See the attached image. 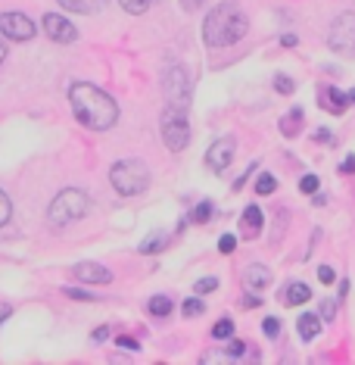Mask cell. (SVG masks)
I'll return each mask as SVG.
<instances>
[{
    "instance_id": "obj_43",
    "label": "cell",
    "mask_w": 355,
    "mask_h": 365,
    "mask_svg": "<svg viewBox=\"0 0 355 365\" xmlns=\"http://www.w3.org/2000/svg\"><path fill=\"white\" fill-rule=\"evenodd\" d=\"M4 60H6V44L0 41V66H4Z\"/></svg>"
},
{
    "instance_id": "obj_37",
    "label": "cell",
    "mask_w": 355,
    "mask_h": 365,
    "mask_svg": "<svg viewBox=\"0 0 355 365\" xmlns=\"http://www.w3.org/2000/svg\"><path fill=\"white\" fill-rule=\"evenodd\" d=\"M278 331H280V322H278V318H265V334H271V338H274Z\"/></svg>"
},
{
    "instance_id": "obj_3",
    "label": "cell",
    "mask_w": 355,
    "mask_h": 365,
    "mask_svg": "<svg viewBox=\"0 0 355 365\" xmlns=\"http://www.w3.org/2000/svg\"><path fill=\"white\" fill-rule=\"evenodd\" d=\"M91 209V200L84 191H78V187H66V191H60L53 197V203H50L47 209V222L53 225V228H66V225L78 222L84 213Z\"/></svg>"
},
{
    "instance_id": "obj_8",
    "label": "cell",
    "mask_w": 355,
    "mask_h": 365,
    "mask_svg": "<svg viewBox=\"0 0 355 365\" xmlns=\"http://www.w3.org/2000/svg\"><path fill=\"white\" fill-rule=\"evenodd\" d=\"M0 35L10 41H32L34 25L28 16H22V13H0Z\"/></svg>"
},
{
    "instance_id": "obj_10",
    "label": "cell",
    "mask_w": 355,
    "mask_h": 365,
    "mask_svg": "<svg viewBox=\"0 0 355 365\" xmlns=\"http://www.w3.org/2000/svg\"><path fill=\"white\" fill-rule=\"evenodd\" d=\"M44 32H47V38L56 41V44H72L78 38L75 25H72L69 19H63L60 13H47L44 16Z\"/></svg>"
},
{
    "instance_id": "obj_19",
    "label": "cell",
    "mask_w": 355,
    "mask_h": 365,
    "mask_svg": "<svg viewBox=\"0 0 355 365\" xmlns=\"http://www.w3.org/2000/svg\"><path fill=\"white\" fill-rule=\"evenodd\" d=\"M274 191H278V178H274L271 172H262L256 178V194L259 197H268V194H274Z\"/></svg>"
},
{
    "instance_id": "obj_31",
    "label": "cell",
    "mask_w": 355,
    "mask_h": 365,
    "mask_svg": "<svg viewBox=\"0 0 355 365\" xmlns=\"http://www.w3.org/2000/svg\"><path fill=\"white\" fill-rule=\"evenodd\" d=\"M219 250H221V253H234V250H237V237H234V235H221Z\"/></svg>"
},
{
    "instance_id": "obj_41",
    "label": "cell",
    "mask_w": 355,
    "mask_h": 365,
    "mask_svg": "<svg viewBox=\"0 0 355 365\" xmlns=\"http://www.w3.org/2000/svg\"><path fill=\"white\" fill-rule=\"evenodd\" d=\"M315 137H318V141H321V144H330V141H333L328 128H318V135H315Z\"/></svg>"
},
{
    "instance_id": "obj_32",
    "label": "cell",
    "mask_w": 355,
    "mask_h": 365,
    "mask_svg": "<svg viewBox=\"0 0 355 365\" xmlns=\"http://www.w3.org/2000/svg\"><path fill=\"white\" fill-rule=\"evenodd\" d=\"M115 344H119L122 349H134V353H137V349H141V344H137L134 338H115Z\"/></svg>"
},
{
    "instance_id": "obj_40",
    "label": "cell",
    "mask_w": 355,
    "mask_h": 365,
    "mask_svg": "<svg viewBox=\"0 0 355 365\" xmlns=\"http://www.w3.org/2000/svg\"><path fill=\"white\" fill-rule=\"evenodd\" d=\"M10 316H13V306L10 303H0V325H4Z\"/></svg>"
},
{
    "instance_id": "obj_5",
    "label": "cell",
    "mask_w": 355,
    "mask_h": 365,
    "mask_svg": "<svg viewBox=\"0 0 355 365\" xmlns=\"http://www.w3.org/2000/svg\"><path fill=\"white\" fill-rule=\"evenodd\" d=\"M162 91H165V104H169L172 109H181V113H187L193 91H191V78H187V72L181 69V66H169V69H165Z\"/></svg>"
},
{
    "instance_id": "obj_11",
    "label": "cell",
    "mask_w": 355,
    "mask_h": 365,
    "mask_svg": "<svg viewBox=\"0 0 355 365\" xmlns=\"http://www.w3.org/2000/svg\"><path fill=\"white\" fill-rule=\"evenodd\" d=\"M75 278L84 281V284H110L112 281V272L100 262H78L75 266Z\"/></svg>"
},
{
    "instance_id": "obj_36",
    "label": "cell",
    "mask_w": 355,
    "mask_h": 365,
    "mask_svg": "<svg viewBox=\"0 0 355 365\" xmlns=\"http://www.w3.org/2000/svg\"><path fill=\"white\" fill-rule=\"evenodd\" d=\"M202 4H206V0H181V6H184L187 13H197Z\"/></svg>"
},
{
    "instance_id": "obj_34",
    "label": "cell",
    "mask_w": 355,
    "mask_h": 365,
    "mask_svg": "<svg viewBox=\"0 0 355 365\" xmlns=\"http://www.w3.org/2000/svg\"><path fill=\"white\" fill-rule=\"evenodd\" d=\"M318 278H321L324 284H333V278H337V275H333L330 266H321V268H318Z\"/></svg>"
},
{
    "instance_id": "obj_7",
    "label": "cell",
    "mask_w": 355,
    "mask_h": 365,
    "mask_svg": "<svg viewBox=\"0 0 355 365\" xmlns=\"http://www.w3.org/2000/svg\"><path fill=\"white\" fill-rule=\"evenodd\" d=\"M328 47L337 56H346V60L355 56V13H340V16L333 19L330 35H328Z\"/></svg>"
},
{
    "instance_id": "obj_39",
    "label": "cell",
    "mask_w": 355,
    "mask_h": 365,
    "mask_svg": "<svg viewBox=\"0 0 355 365\" xmlns=\"http://www.w3.org/2000/svg\"><path fill=\"white\" fill-rule=\"evenodd\" d=\"M106 338H110V328H97V331H93V344H103Z\"/></svg>"
},
{
    "instance_id": "obj_30",
    "label": "cell",
    "mask_w": 355,
    "mask_h": 365,
    "mask_svg": "<svg viewBox=\"0 0 355 365\" xmlns=\"http://www.w3.org/2000/svg\"><path fill=\"white\" fill-rule=\"evenodd\" d=\"M215 287H219V278H200L197 284H193V290H197V294H212Z\"/></svg>"
},
{
    "instance_id": "obj_27",
    "label": "cell",
    "mask_w": 355,
    "mask_h": 365,
    "mask_svg": "<svg viewBox=\"0 0 355 365\" xmlns=\"http://www.w3.org/2000/svg\"><path fill=\"white\" fill-rule=\"evenodd\" d=\"M274 91H278V94H293V91H296L293 78H287V75H278V78H274Z\"/></svg>"
},
{
    "instance_id": "obj_21",
    "label": "cell",
    "mask_w": 355,
    "mask_h": 365,
    "mask_svg": "<svg viewBox=\"0 0 355 365\" xmlns=\"http://www.w3.org/2000/svg\"><path fill=\"white\" fill-rule=\"evenodd\" d=\"M212 216H215V206H212V203H209V200H202L200 206H197V209H193V213H191V222H197V225H206V222H209V218H212Z\"/></svg>"
},
{
    "instance_id": "obj_28",
    "label": "cell",
    "mask_w": 355,
    "mask_h": 365,
    "mask_svg": "<svg viewBox=\"0 0 355 365\" xmlns=\"http://www.w3.org/2000/svg\"><path fill=\"white\" fill-rule=\"evenodd\" d=\"M181 312H184L187 318H197V316H202V300H187L184 306H181Z\"/></svg>"
},
{
    "instance_id": "obj_17",
    "label": "cell",
    "mask_w": 355,
    "mask_h": 365,
    "mask_svg": "<svg viewBox=\"0 0 355 365\" xmlns=\"http://www.w3.org/2000/svg\"><path fill=\"white\" fill-rule=\"evenodd\" d=\"M280 131H284L287 137H296L302 131V109L299 106H293L284 119H280Z\"/></svg>"
},
{
    "instance_id": "obj_42",
    "label": "cell",
    "mask_w": 355,
    "mask_h": 365,
    "mask_svg": "<svg viewBox=\"0 0 355 365\" xmlns=\"http://www.w3.org/2000/svg\"><path fill=\"white\" fill-rule=\"evenodd\" d=\"M280 44H284V47H296V44H299V38H296V35H284V38H280Z\"/></svg>"
},
{
    "instance_id": "obj_14",
    "label": "cell",
    "mask_w": 355,
    "mask_h": 365,
    "mask_svg": "<svg viewBox=\"0 0 355 365\" xmlns=\"http://www.w3.org/2000/svg\"><path fill=\"white\" fill-rule=\"evenodd\" d=\"M296 331H299V338L306 340H315L318 334H321V316H315V312H306V316H299V322H296Z\"/></svg>"
},
{
    "instance_id": "obj_44",
    "label": "cell",
    "mask_w": 355,
    "mask_h": 365,
    "mask_svg": "<svg viewBox=\"0 0 355 365\" xmlns=\"http://www.w3.org/2000/svg\"><path fill=\"white\" fill-rule=\"evenodd\" d=\"M346 97H349V104H355V87H352V91H349V94H346Z\"/></svg>"
},
{
    "instance_id": "obj_16",
    "label": "cell",
    "mask_w": 355,
    "mask_h": 365,
    "mask_svg": "<svg viewBox=\"0 0 355 365\" xmlns=\"http://www.w3.org/2000/svg\"><path fill=\"white\" fill-rule=\"evenodd\" d=\"M66 10L72 13H84V16H91V13H100L106 6V0H60Z\"/></svg>"
},
{
    "instance_id": "obj_6",
    "label": "cell",
    "mask_w": 355,
    "mask_h": 365,
    "mask_svg": "<svg viewBox=\"0 0 355 365\" xmlns=\"http://www.w3.org/2000/svg\"><path fill=\"white\" fill-rule=\"evenodd\" d=\"M162 141L172 153H181L191 144V122H187V113L181 109H165L162 113Z\"/></svg>"
},
{
    "instance_id": "obj_18",
    "label": "cell",
    "mask_w": 355,
    "mask_h": 365,
    "mask_svg": "<svg viewBox=\"0 0 355 365\" xmlns=\"http://www.w3.org/2000/svg\"><path fill=\"white\" fill-rule=\"evenodd\" d=\"M147 309H150V316H156V318H165L172 312V300L165 294H159V297H150V303H147Z\"/></svg>"
},
{
    "instance_id": "obj_15",
    "label": "cell",
    "mask_w": 355,
    "mask_h": 365,
    "mask_svg": "<svg viewBox=\"0 0 355 365\" xmlns=\"http://www.w3.org/2000/svg\"><path fill=\"white\" fill-rule=\"evenodd\" d=\"M280 300L290 303V306H302V303H309V300H311V290H309V284L293 281V284L287 287V294H280Z\"/></svg>"
},
{
    "instance_id": "obj_38",
    "label": "cell",
    "mask_w": 355,
    "mask_h": 365,
    "mask_svg": "<svg viewBox=\"0 0 355 365\" xmlns=\"http://www.w3.org/2000/svg\"><path fill=\"white\" fill-rule=\"evenodd\" d=\"M243 344H240V340H231V347H228V356H234V359H237V356H243Z\"/></svg>"
},
{
    "instance_id": "obj_2",
    "label": "cell",
    "mask_w": 355,
    "mask_h": 365,
    "mask_svg": "<svg viewBox=\"0 0 355 365\" xmlns=\"http://www.w3.org/2000/svg\"><path fill=\"white\" fill-rule=\"evenodd\" d=\"M250 22H246V13L240 10L237 4L224 0L215 10H209V16L202 19V44L212 50H221V47H231L237 44L246 35Z\"/></svg>"
},
{
    "instance_id": "obj_1",
    "label": "cell",
    "mask_w": 355,
    "mask_h": 365,
    "mask_svg": "<svg viewBox=\"0 0 355 365\" xmlns=\"http://www.w3.org/2000/svg\"><path fill=\"white\" fill-rule=\"evenodd\" d=\"M69 104L75 119L91 131H110L119 122V104L106 91H100L97 85L78 82L69 87Z\"/></svg>"
},
{
    "instance_id": "obj_24",
    "label": "cell",
    "mask_w": 355,
    "mask_h": 365,
    "mask_svg": "<svg viewBox=\"0 0 355 365\" xmlns=\"http://www.w3.org/2000/svg\"><path fill=\"white\" fill-rule=\"evenodd\" d=\"M165 244H169V237H165V235H153L150 240H143V244H141V253H147V256H150V253L165 250Z\"/></svg>"
},
{
    "instance_id": "obj_26",
    "label": "cell",
    "mask_w": 355,
    "mask_h": 365,
    "mask_svg": "<svg viewBox=\"0 0 355 365\" xmlns=\"http://www.w3.org/2000/svg\"><path fill=\"white\" fill-rule=\"evenodd\" d=\"M318 185H321L318 175H302V178H299V191L302 194H318Z\"/></svg>"
},
{
    "instance_id": "obj_23",
    "label": "cell",
    "mask_w": 355,
    "mask_h": 365,
    "mask_svg": "<svg viewBox=\"0 0 355 365\" xmlns=\"http://www.w3.org/2000/svg\"><path fill=\"white\" fill-rule=\"evenodd\" d=\"M212 338H215V340H231V338H234V322H231V318H221V322H215Z\"/></svg>"
},
{
    "instance_id": "obj_13",
    "label": "cell",
    "mask_w": 355,
    "mask_h": 365,
    "mask_svg": "<svg viewBox=\"0 0 355 365\" xmlns=\"http://www.w3.org/2000/svg\"><path fill=\"white\" fill-rule=\"evenodd\" d=\"M262 225H265V213L259 206H246L240 216V235L243 237H259L262 235Z\"/></svg>"
},
{
    "instance_id": "obj_33",
    "label": "cell",
    "mask_w": 355,
    "mask_h": 365,
    "mask_svg": "<svg viewBox=\"0 0 355 365\" xmlns=\"http://www.w3.org/2000/svg\"><path fill=\"white\" fill-rule=\"evenodd\" d=\"M333 316H337V303H324L321 306V318L324 322H333Z\"/></svg>"
},
{
    "instance_id": "obj_25",
    "label": "cell",
    "mask_w": 355,
    "mask_h": 365,
    "mask_svg": "<svg viewBox=\"0 0 355 365\" xmlns=\"http://www.w3.org/2000/svg\"><path fill=\"white\" fill-rule=\"evenodd\" d=\"M63 294H66L69 300H82V303H93V300H97V297H93L91 290H82V287H66Z\"/></svg>"
},
{
    "instance_id": "obj_12",
    "label": "cell",
    "mask_w": 355,
    "mask_h": 365,
    "mask_svg": "<svg viewBox=\"0 0 355 365\" xmlns=\"http://www.w3.org/2000/svg\"><path fill=\"white\" fill-rule=\"evenodd\" d=\"M243 284L252 290V294H265V290L271 287V272L256 262V266H250V268L243 272Z\"/></svg>"
},
{
    "instance_id": "obj_4",
    "label": "cell",
    "mask_w": 355,
    "mask_h": 365,
    "mask_svg": "<svg viewBox=\"0 0 355 365\" xmlns=\"http://www.w3.org/2000/svg\"><path fill=\"white\" fill-rule=\"evenodd\" d=\"M110 181L115 187V194L122 197H137L147 191L150 185V172L141 159H119V163L110 169Z\"/></svg>"
},
{
    "instance_id": "obj_22",
    "label": "cell",
    "mask_w": 355,
    "mask_h": 365,
    "mask_svg": "<svg viewBox=\"0 0 355 365\" xmlns=\"http://www.w3.org/2000/svg\"><path fill=\"white\" fill-rule=\"evenodd\" d=\"M330 97V113H346V106H349V97H346L343 91H337V87H330L328 91Z\"/></svg>"
},
{
    "instance_id": "obj_35",
    "label": "cell",
    "mask_w": 355,
    "mask_h": 365,
    "mask_svg": "<svg viewBox=\"0 0 355 365\" xmlns=\"http://www.w3.org/2000/svg\"><path fill=\"white\" fill-rule=\"evenodd\" d=\"M340 172H343V175H352V172H355V156H346L343 163H340Z\"/></svg>"
},
{
    "instance_id": "obj_9",
    "label": "cell",
    "mask_w": 355,
    "mask_h": 365,
    "mask_svg": "<svg viewBox=\"0 0 355 365\" xmlns=\"http://www.w3.org/2000/svg\"><path fill=\"white\" fill-rule=\"evenodd\" d=\"M234 153H237V141H234V137H219V141H215L212 147L206 150V166H209V169H212L215 175H221V172L231 166Z\"/></svg>"
},
{
    "instance_id": "obj_20",
    "label": "cell",
    "mask_w": 355,
    "mask_h": 365,
    "mask_svg": "<svg viewBox=\"0 0 355 365\" xmlns=\"http://www.w3.org/2000/svg\"><path fill=\"white\" fill-rule=\"evenodd\" d=\"M122 4V10L125 13H131V16H141V13H147L150 6L156 4V0H119Z\"/></svg>"
},
{
    "instance_id": "obj_29",
    "label": "cell",
    "mask_w": 355,
    "mask_h": 365,
    "mask_svg": "<svg viewBox=\"0 0 355 365\" xmlns=\"http://www.w3.org/2000/svg\"><path fill=\"white\" fill-rule=\"evenodd\" d=\"M10 213H13V206H10V197H6L4 191H0V228H4V225L10 222Z\"/></svg>"
}]
</instances>
